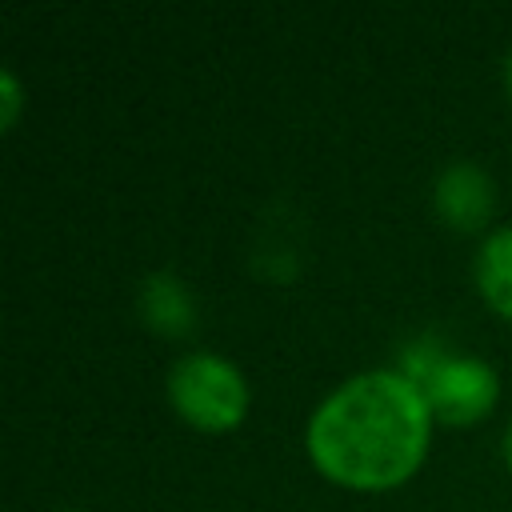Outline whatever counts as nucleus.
I'll list each match as a JSON object with an SVG mask.
<instances>
[{"instance_id": "f257e3e1", "label": "nucleus", "mask_w": 512, "mask_h": 512, "mask_svg": "<svg viewBox=\"0 0 512 512\" xmlns=\"http://www.w3.org/2000/svg\"><path fill=\"white\" fill-rule=\"evenodd\" d=\"M428 420L432 408L408 372L372 368L320 400L308 420V456L336 484L388 488L420 464Z\"/></svg>"}, {"instance_id": "20e7f679", "label": "nucleus", "mask_w": 512, "mask_h": 512, "mask_svg": "<svg viewBox=\"0 0 512 512\" xmlns=\"http://www.w3.org/2000/svg\"><path fill=\"white\" fill-rule=\"evenodd\" d=\"M436 208L456 228H472L492 208V184L476 164H452L436 180Z\"/></svg>"}, {"instance_id": "7ed1b4c3", "label": "nucleus", "mask_w": 512, "mask_h": 512, "mask_svg": "<svg viewBox=\"0 0 512 512\" xmlns=\"http://www.w3.org/2000/svg\"><path fill=\"white\" fill-rule=\"evenodd\" d=\"M428 400V408L452 424H468L484 416L500 392L496 372L472 356H440L424 376H412Z\"/></svg>"}, {"instance_id": "6e6552de", "label": "nucleus", "mask_w": 512, "mask_h": 512, "mask_svg": "<svg viewBox=\"0 0 512 512\" xmlns=\"http://www.w3.org/2000/svg\"><path fill=\"white\" fill-rule=\"evenodd\" d=\"M504 80H508V92H512V56H508V64H504Z\"/></svg>"}, {"instance_id": "0eeeda50", "label": "nucleus", "mask_w": 512, "mask_h": 512, "mask_svg": "<svg viewBox=\"0 0 512 512\" xmlns=\"http://www.w3.org/2000/svg\"><path fill=\"white\" fill-rule=\"evenodd\" d=\"M504 452H508V464H512V428H508V436H504Z\"/></svg>"}, {"instance_id": "423d86ee", "label": "nucleus", "mask_w": 512, "mask_h": 512, "mask_svg": "<svg viewBox=\"0 0 512 512\" xmlns=\"http://www.w3.org/2000/svg\"><path fill=\"white\" fill-rule=\"evenodd\" d=\"M0 84H4V104H8L4 120H12V108H16V80H12V72H0Z\"/></svg>"}, {"instance_id": "39448f33", "label": "nucleus", "mask_w": 512, "mask_h": 512, "mask_svg": "<svg viewBox=\"0 0 512 512\" xmlns=\"http://www.w3.org/2000/svg\"><path fill=\"white\" fill-rule=\"evenodd\" d=\"M476 280H480L484 300H488L492 308H500V312L512 316V224H508V228H496V232L480 244Z\"/></svg>"}, {"instance_id": "f03ea898", "label": "nucleus", "mask_w": 512, "mask_h": 512, "mask_svg": "<svg viewBox=\"0 0 512 512\" xmlns=\"http://www.w3.org/2000/svg\"><path fill=\"white\" fill-rule=\"evenodd\" d=\"M168 396L176 412L200 428H232L248 408V384L216 352H188L168 372Z\"/></svg>"}]
</instances>
